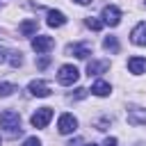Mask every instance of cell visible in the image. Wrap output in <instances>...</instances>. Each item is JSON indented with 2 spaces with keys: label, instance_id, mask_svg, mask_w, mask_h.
Returning <instances> with one entry per match:
<instances>
[{
  "label": "cell",
  "instance_id": "obj_1",
  "mask_svg": "<svg viewBox=\"0 0 146 146\" xmlns=\"http://www.w3.org/2000/svg\"><path fill=\"white\" fill-rule=\"evenodd\" d=\"M0 128L2 130H7V132H21V116H18V112H14V110H5L2 114H0Z\"/></svg>",
  "mask_w": 146,
  "mask_h": 146
},
{
  "label": "cell",
  "instance_id": "obj_2",
  "mask_svg": "<svg viewBox=\"0 0 146 146\" xmlns=\"http://www.w3.org/2000/svg\"><path fill=\"white\" fill-rule=\"evenodd\" d=\"M78 78H80V71L73 64H64L59 68V73H57V82L64 84V87H71L73 82H78Z\"/></svg>",
  "mask_w": 146,
  "mask_h": 146
},
{
  "label": "cell",
  "instance_id": "obj_3",
  "mask_svg": "<svg viewBox=\"0 0 146 146\" xmlns=\"http://www.w3.org/2000/svg\"><path fill=\"white\" fill-rule=\"evenodd\" d=\"M119 23H121V9H119V7H114V5L103 7V25L116 27Z\"/></svg>",
  "mask_w": 146,
  "mask_h": 146
},
{
  "label": "cell",
  "instance_id": "obj_4",
  "mask_svg": "<svg viewBox=\"0 0 146 146\" xmlns=\"http://www.w3.org/2000/svg\"><path fill=\"white\" fill-rule=\"evenodd\" d=\"M50 119H52V110L50 107H41V110H36L32 114V125L34 128H46L50 123Z\"/></svg>",
  "mask_w": 146,
  "mask_h": 146
},
{
  "label": "cell",
  "instance_id": "obj_5",
  "mask_svg": "<svg viewBox=\"0 0 146 146\" xmlns=\"http://www.w3.org/2000/svg\"><path fill=\"white\" fill-rule=\"evenodd\" d=\"M75 128H78V119H75L73 114H62V116H59V121H57V130H59L62 135H71Z\"/></svg>",
  "mask_w": 146,
  "mask_h": 146
},
{
  "label": "cell",
  "instance_id": "obj_6",
  "mask_svg": "<svg viewBox=\"0 0 146 146\" xmlns=\"http://www.w3.org/2000/svg\"><path fill=\"white\" fill-rule=\"evenodd\" d=\"M32 48L36 52H48V50L55 48V39L52 36H46V34H39V36L32 39Z\"/></svg>",
  "mask_w": 146,
  "mask_h": 146
},
{
  "label": "cell",
  "instance_id": "obj_7",
  "mask_svg": "<svg viewBox=\"0 0 146 146\" xmlns=\"http://www.w3.org/2000/svg\"><path fill=\"white\" fill-rule=\"evenodd\" d=\"M27 89H30V94H32V96H39V98L50 96V84H48V82H43V80H32V82L27 84Z\"/></svg>",
  "mask_w": 146,
  "mask_h": 146
},
{
  "label": "cell",
  "instance_id": "obj_8",
  "mask_svg": "<svg viewBox=\"0 0 146 146\" xmlns=\"http://www.w3.org/2000/svg\"><path fill=\"white\" fill-rule=\"evenodd\" d=\"M130 39H132V43H135V46H146V23H144V21H141V23H137V25L132 27Z\"/></svg>",
  "mask_w": 146,
  "mask_h": 146
},
{
  "label": "cell",
  "instance_id": "obj_9",
  "mask_svg": "<svg viewBox=\"0 0 146 146\" xmlns=\"http://www.w3.org/2000/svg\"><path fill=\"white\" fill-rule=\"evenodd\" d=\"M66 52L68 55H75L78 59H84L87 55H91V48H89V43H73V46L66 48Z\"/></svg>",
  "mask_w": 146,
  "mask_h": 146
},
{
  "label": "cell",
  "instance_id": "obj_10",
  "mask_svg": "<svg viewBox=\"0 0 146 146\" xmlns=\"http://www.w3.org/2000/svg\"><path fill=\"white\" fill-rule=\"evenodd\" d=\"M128 68H130V73H135V75L146 73V57H130V59H128Z\"/></svg>",
  "mask_w": 146,
  "mask_h": 146
},
{
  "label": "cell",
  "instance_id": "obj_11",
  "mask_svg": "<svg viewBox=\"0 0 146 146\" xmlns=\"http://www.w3.org/2000/svg\"><path fill=\"white\" fill-rule=\"evenodd\" d=\"M128 123H132V125H146V110H139V107L130 110L128 112Z\"/></svg>",
  "mask_w": 146,
  "mask_h": 146
},
{
  "label": "cell",
  "instance_id": "obj_12",
  "mask_svg": "<svg viewBox=\"0 0 146 146\" xmlns=\"http://www.w3.org/2000/svg\"><path fill=\"white\" fill-rule=\"evenodd\" d=\"M64 23H66V16L62 11H57V9H50L48 11V25L50 27H62Z\"/></svg>",
  "mask_w": 146,
  "mask_h": 146
},
{
  "label": "cell",
  "instance_id": "obj_13",
  "mask_svg": "<svg viewBox=\"0 0 146 146\" xmlns=\"http://www.w3.org/2000/svg\"><path fill=\"white\" fill-rule=\"evenodd\" d=\"M18 32H21L23 36H32V34L36 32V18L23 21V23H21V27H18Z\"/></svg>",
  "mask_w": 146,
  "mask_h": 146
},
{
  "label": "cell",
  "instance_id": "obj_14",
  "mask_svg": "<svg viewBox=\"0 0 146 146\" xmlns=\"http://www.w3.org/2000/svg\"><path fill=\"white\" fill-rule=\"evenodd\" d=\"M107 68H110V62H89L87 73L89 75H98V73H105Z\"/></svg>",
  "mask_w": 146,
  "mask_h": 146
},
{
  "label": "cell",
  "instance_id": "obj_15",
  "mask_svg": "<svg viewBox=\"0 0 146 146\" xmlns=\"http://www.w3.org/2000/svg\"><path fill=\"white\" fill-rule=\"evenodd\" d=\"M112 89H110V84L107 82H103V80H98V82H94V87H91V94H96V96H107Z\"/></svg>",
  "mask_w": 146,
  "mask_h": 146
},
{
  "label": "cell",
  "instance_id": "obj_16",
  "mask_svg": "<svg viewBox=\"0 0 146 146\" xmlns=\"http://www.w3.org/2000/svg\"><path fill=\"white\" fill-rule=\"evenodd\" d=\"M103 48H105V50H110V52H119V41H116V36H105Z\"/></svg>",
  "mask_w": 146,
  "mask_h": 146
},
{
  "label": "cell",
  "instance_id": "obj_17",
  "mask_svg": "<svg viewBox=\"0 0 146 146\" xmlns=\"http://www.w3.org/2000/svg\"><path fill=\"white\" fill-rule=\"evenodd\" d=\"M7 62H9L14 68H18V66L23 64V57H21V52H7Z\"/></svg>",
  "mask_w": 146,
  "mask_h": 146
},
{
  "label": "cell",
  "instance_id": "obj_18",
  "mask_svg": "<svg viewBox=\"0 0 146 146\" xmlns=\"http://www.w3.org/2000/svg\"><path fill=\"white\" fill-rule=\"evenodd\" d=\"M16 91V84H11V82H0V96L5 98V96H11Z\"/></svg>",
  "mask_w": 146,
  "mask_h": 146
},
{
  "label": "cell",
  "instance_id": "obj_19",
  "mask_svg": "<svg viewBox=\"0 0 146 146\" xmlns=\"http://www.w3.org/2000/svg\"><path fill=\"white\" fill-rule=\"evenodd\" d=\"M87 27H89V30H100V27H103V21L89 16V18H87Z\"/></svg>",
  "mask_w": 146,
  "mask_h": 146
},
{
  "label": "cell",
  "instance_id": "obj_20",
  "mask_svg": "<svg viewBox=\"0 0 146 146\" xmlns=\"http://www.w3.org/2000/svg\"><path fill=\"white\" fill-rule=\"evenodd\" d=\"M23 146H41V141H39V139H36V137H27V139H25V144H23Z\"/></svg>",
  "mask_w": 146,
  "mask_h": 146
},
{
  "label": "cell",
  "instance_id": "obj_21",
  "mask_svg": "<svg viewBox=\"0 0 146 146\" xmlns=\"http://www.w3.org/2000/svg\"><path fill=\"white\" fill-rule=\"evenodd\" d=\"M48 62H50L48 57H41V59L36 62V66H39V68H46V66H48Z\"/></svg>",
  "mask_w": 146,
  "mask_h": 146
},
{
  "label": "cell",
  "instance_id": "obj_22",
  "mask_svg": "<svg viewBox=\"0 0 146 146\" xmlns=\"http://www.w3.org/2000/svg\"><path fill=\"white\" fill-rule=\"evenodd\" d=\"M103 146H116V137H107V139L103 141Z\"/></svg>",
  "mask_w": 146,
  "mask_h": 146
},
{
  "label": "cell",
  "instance_id": "obj_23",
  "mask_svg": "<svg viewBox=\"0 0 146 146\" xmlns=\"http://www.w3.org/2000/svg\"><path fill=\"white\" fill-rule=\"evenodd\" d=\"M107 123H110V121H107V119H100V121H98V123H96V125H98V130H105V125H107Z\"/></svg>",
  "mask_w": 146,
  "mask_h": 146
},
{
  "label": "cell",
  "instance_id": "obj_24",
  "mask_svg": "<svg viewBox=\"0 0 146 146\" xmlns=\"http://www.w3.org/2000/svg\"><path fill=\"white\" fill-rule=\"evenodd\" d=\"M80 144H82V139H80V137H78V139H75V141H71V144H68V146H80Z\"/></svg>",
  "mask_w": 146,
  "mask_h": 146
},
{
  "label": "cell",
  "instance_id": "obj_25",
  "mask_svg": "<svg viewBox=\"0 0 146 146\" xmlns=\"http://www.w3.org/2000/svg\"><path fill=\"white\" fill-rule=\"evenodd\" d=\"M5 59H7V55H5V50H2V48H0V64H2V62H5Z\"/></svg>",
  "mask_w": 146,
  "mask_h": 146
},
{
  "label": "cell",
  "instance_id": "obj_26",
  "mask_svg": "<svg viewBox=\"0 0 146 146\" xmlns=\"http://www.w3.org/2000/svg\"><path fill=\"white\" fill-rule=\"evenodd\" d=\"M78 5H89V2H94V0H75Z\"/></svg>",
  "mask_w": 146,
  "mask_h": 146
},
{
  "label": "cell",
  "instance_id": "obj_27",
  "mask_svg": "<svg viewBox=\"0 0 146 146\" xmlns=\"http://www.w3.org/2000/svg\"><path fill=\"white\" fill-rule=\"evenodd\" d=\"M87 146H96V144H87Z\"/></svg>",
  "mask_w": 146,
  "mask_h": 146
},
{
  "label": "cell",
  "instance_id": "obj_28",
  "mask_svg": "<svg viewBox=\"0 0 146 146\" xmlns=\"http://www.w3.org/2000/svg\"><path fill=\"white\" fill-rule=\"evenodd\" d=\"M137 146H146V144H137Z\"/></svg>",
  "mask_w": 146,
  "mask_h": 146
}]
</instances>
